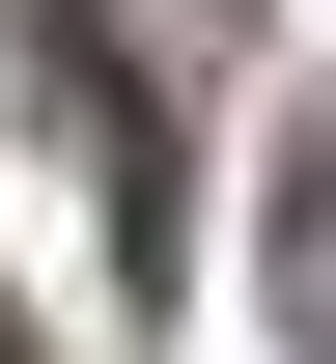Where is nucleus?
<instances>
[{"instance_id":"nucleus-1","label":"nucleus","mask_w":336,"mask_h":364,"mask_svg":"<svg viewBox=\"0 0 336 364\" xmlns=\"http://www.w3.org/2000/svg\"><path fill=\"white\" fill-rule=\"evenodd\" d=\"M281 336L336 364V112H308V168H281Z\"/></svg>"}]
</instances>
